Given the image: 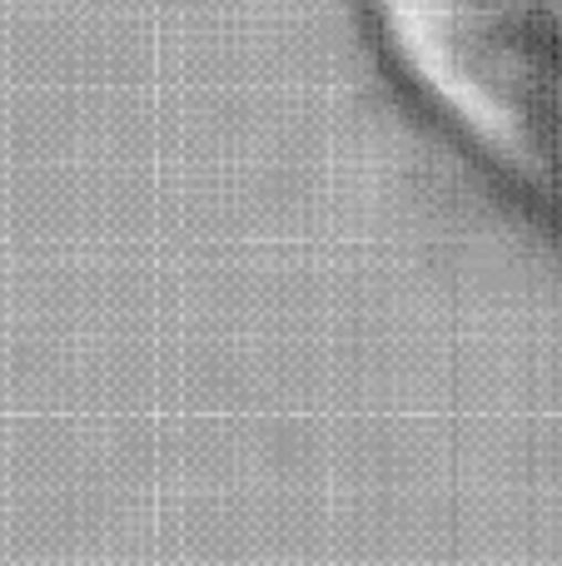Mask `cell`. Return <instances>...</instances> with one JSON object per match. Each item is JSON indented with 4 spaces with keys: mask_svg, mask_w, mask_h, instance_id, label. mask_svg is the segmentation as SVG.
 Wrapping results in <instances>:
<instances>
[{
    "mask_svg": "<svg viewBox=\"0 0 562 566\" xmlns=\"http://www.w3.org/2000/svg\"><path fill=\"white\" fill-rule=\"evenodd\" d=\"M448 145L562 239V0H358Z\"/></svg>",
    "mask_w": 562,
    "mask_h": 566,
    "instance_id": "cell-1",
    "label": "cell"
}]
</instances>
